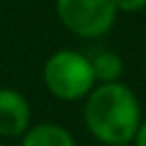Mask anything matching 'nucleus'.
Returning <instances> with one entry per match:
<instances>
[{
	"label": "nucleus",
	"instance_id": "nucleus-1",
	"mask_svg": "<svg viewBox=\"0 0 146 146\" xmlns=\"http://www.w3.org/2000/svg\"><path fill=\"white\" fill-rule=\"evenodd\" d=\"M84 120L103 144H129L140 127V103L125 84L103 82L88 92Z\"/></svg>",
	"mask_w": 146,
	"mask_h": 146
},
{
	"label": "nucleus",
	"instance_id": "nucleus-2",
	"mask_svg": "<svg viewBox=\"0 0 146 146\" xmlns=\"http://www.w3.org/2000/svg\"><path fill=\"white\" fill-rule=\"evenodd\" d=\"M43 80L52 95L62 101L86 97L95 88L90 58L73 50H60L52 54L43 69Z\"/></svg>",
	"mask_w": 146,
	"mask_h": 146
},
{
	"label": "nucleus",
	"instance_id": "nucleus-3",
	"mask_svg": "<svg viewBox=\"0 0 146 146\" xmlns=\"http://www.w3.org/2000/svg\"><path fill=\"white\" fill-rule=\"evenodd\" d=\"M56 13L60 22L78 36L95 39L114 26V0H56Z\"/></svg>",
	"mask_w": 146,
	"mask_h": 146
},
{
	"label": "nucleus",
	"instance_id": "nucleus-4",
	"mask_svg": "<svg viewBox=\"0 0 146 146\" xmlns=\"http://www.w3.org/2000/svg\"><path fill=\"white\" fill-rule=\"evenodd\" d=\"M30 105L22 92L13 88H0V135L17 137L28 129Z\"/></svg>",
	"mask_w": 146,
	"mask_h": 146
},
{
	"label": "nucleus",
	"instance_id": "nucleus-5",
	"mask_svg": "<svg viewBox=\"0 0 146 146\" xmlns=\"http://www.w3.org/2000/svg\"><path fill=\"white\" fill-rule=\"evenodd\" d=\"M22 146H75V142H73V135L64 127L54 123H45V125H36V127L28 129Z\"/></svg>",
	"mask_w": 146,
	"mask_h": 146
},
{
	"label": "nucleus",
	"instance_id": "nucleus-6",
	"mask_svg": "<svg viewBox=\"0 0 146 146\" xmlns=\"http://www.w3.org/2000/svg\"><path fill=\"white\" fill-rule=\"evenodd\" d=\"M90 64L95 80L101 82H118V78L123 75V60L114 52H99L95 58H90Z\"/></svg>",
	"mask_w": 146,
	"mask_h": 146
},
{
	"label": "nucleus",
	"instance_id": "nucleus-7",
	"mask_svg": "<svg viewBox=\"0 0 146 146\" xmlns=\"http://www.w3.org/2000/svg\"><path fill=\"white\" fill-rule=\"evenodd\" d=\"M116 11H125V13H137L146 7V0H114Z\"/></svg>",
	"mask_w": 146,
	"mask_h": 146
},
{
	"label": "nucleus",
	"instance_id": "nucleus-8",
	"mask_svg": "<svg viewBox=\"0 0 146 146\" xmlns=\"http://www.w3.org/2000/svg\"><path fill=\"white\" fill-rule=\"evenodd\" d=\"M133 140H135V146H146V123H140Z\"/></svg>",
	"mask_w": 146,
	"mask_h": 146
},
{
	"label": "nucleus",
	"instance_id": "nucleus-9",
	"mask_svg": "<svg viewBox=\"0 0 146 146\" xmlns=\"http://www.w3.org/2000/svg\"><path fill=\"white\" fill-rule=\"evenodd\" d=\"M110 146H127V144H110Z\"/></svg>",
	"mask_w": 146,
	"mask_h": 146
},
{
	"label": "nucleus",
	"instance_id": "nucleus-10",
	"mask_svg": "<svg viewBox=\"0 0 146 146\" xmlns=\"http://www.w3.org/2000/svg\"><path fill=\"white\" fill-rule=\"evenodd\" d=\"M0 146H2V144H0Z\"/></svg>",
	"mask_w": 146,
	"mask_h": 146
}]
</instances>
